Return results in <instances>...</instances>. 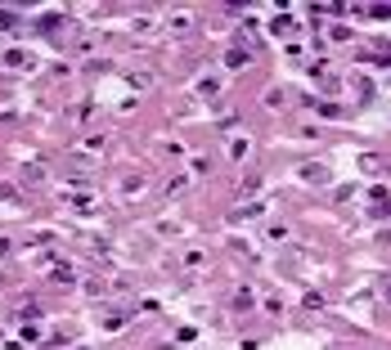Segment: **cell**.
Instances as JSON below:
<instances>
[{
  "instance_id": "obj_1",
  "label": "cell",
  "mask_w": 391,
  "mask_h": 350,
  "mask_svg": "<svg viewBox=\"0 0 391 350\" xmlns=\"http://www.w3.org/2000/svg\"><path fill=\"white\" fill-rule=\"evenodd\" d=\"M369 216H378V220L391 216V193H387V189H374V198H369Z\"/></svg>"
},
{
  "instance_id": "obj_2",
  "label": "cell",
  "mask_w": 391,
  "mask_h": 350,
  "mask_svg": "<svg viewBox=\"0 0 391 350\" xmlns=\"http://www.w3.org/2000/svg\"><path fill=\"white\" fill-rule=\"evenodd\" d=\"M59 23H63L59 14H41V18H36V32H54V27H59Z\"/></svg>"
},
{
  "instance_id": "obj_3",
  "label": "cell",
  "mask_w": 391,
  "mask_h": 350,
  "mask_svg": "<svg viewBox=\"0 0 391 350\" xmlns=\"http://www.w3.org/2000/svg\"><path fill=\"white\" fill-rule=\"evenodd\" d=\"M270 32H274V36H283V32H292V18H288V14H279V18H274V23H270Z\"/></svg>"
},
{
  "instance_id": "obj_4",
  "label": "cell",
  "mask_w": 391,
  "mask_h": 350,
  "mask_svg": "<svg viewBox=\"0 0 391 350\" xmlns=\"http://www.w3.org/2000/svg\"><path fill=\"white\" fill-rule=\"evenodd\" d=\"M365 59H374V63H391V45H378V50H374V54H369V50H365Z\"/></svg>"
},
{
  "instance_id": "obj_5",
  "label": "cell",
  "mask_w": 391,
  "mask_h": 350,
  "mask_svg": "<svg viewBox=\"0 0 391 350\" xmlns=\"http://www.w3.org/2000/svg\"><path fill=\"white\" fill-rule=\"evenodd\" d=\"M365 14H369V18H391V0H387V5H369Z\"/></svg>"
},
{
  "instance_id": "obj_6",
  "label": "cell",
  "mask_w": 391,
  "mask_h": 350,
  "mask_svg": "<svg viewBox=\"0 0 391 350\" xmlns=\"http://www.w3.org/2000/svg\"><path fill=\"white\" fill-rule=\"evenodd\" d=\"M54 279H59V283H72V279H77V270H68V265H59V270H54Z\"/></svg>"
},
{
  "instance_id": "obj_7",
  "label": "cell",
  "mask_w": 391,
  "mask_h": 350,
  "mask_svg": "<svg viewBox=\"0 0 391 350\" xmlns=\"http://www.w3.org/2000/svg\"><path fill=\"white\" fill-rule=\"evenodd\" d=\"M301 175H306V180H324V166L310 162V166H301Z\"/></svg>"
},
{
  "instance_id": "obj_8",
  "label": "cell",
  "mask_w": 391,
  "mask_h": 350,
  "mask_svg": "<svg viewBox=\"0 0 391 350\" xmlns=\"http://www.w3.org/2000/svg\"><path fill=\"white\" fill-rule=\"evenodd\" d=\"M14 23H18L14 14H0V32H9V27H14Z\"/></svg>"
},
{
  "instance_id": "obj_9",
  "label": "cell",
  "mask_w": 391,
  "mask_h": 350,
  "mask_svg": "<svg viewBox=\"0 0 391 350\" xmlns=\"http://www.w3.org/2000/svg\"><path fill=\"white\" fill-rule=\"evenodd\" d=\"M387 297H391V279H387Z\"/></svg>"
}]
</instances>
